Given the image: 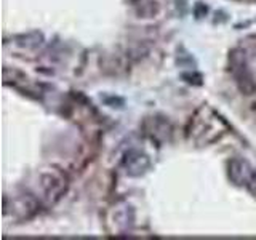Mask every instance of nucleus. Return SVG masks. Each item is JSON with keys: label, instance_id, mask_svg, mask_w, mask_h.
<instances>
[{"label": "nucleus", "instance_id": "423d86ee", "mask_svg": "<svg viewBox=\"0 0 256 240\" xmlns=\"http://www.w3.org/2000/svg\"><path fill=\"white\" fill-rule=\"evenodd\" d=\"M14 42L21 48H26V50H34V48H38L40 45L44 44V34H42V32L32 30V32H28V34L16 36Z\"/></svg>", "mask_w": 256, "mask_h": 240}, {"label": "nucleus", "instance_id": "7ed1b4c3", "mask_svg": "<svg viewBox=\"0 0 256 240\" xmlns=\"http://www.w3.org/2000/svg\"><path fill=\"white\" fill-rule=\"evenodd\" d=\"M122 168L128 176H141L150 168V158L146 152L130 149L122 158Z\"/></svg>", "mask_w": 256, "mask_h": 240}, {"label": "nucleus", "instance_id": "39448f33", "mask_svg": "<svg viewBox=\"0 0 256 240\" xmlns=\"http://www.w3.org/2000/svg\"><path fill=\"white\" fill-rule=\"evenodd\" d=\"M148 126V133L150 134L152 140L157 141H168L172 134V125L168 124V120L162 118V117H152L146 122Z\"/></svg>", "mask_w": 256, "mask_h": 240}, {"label": "nucleus", "instance_id": "20e7f679", "mask_svg": "<svg viewBox=\"0 0 256 240\" xmlns=\"http://www.w3.org/2000/svg\"><path fill=\"white\" fill-rule=\"evenodd\" d=\"M228 174H229V180L234 182L236 186L248 188V184H250L254 174V168L244 158H232L228 165Z\"/></svg>", "mask_w": 256, "mask_h": 240}, {"label": "nucleus", "instance_id": "f03ea898", "mask_svg": "<svg viewBox=\"0 0 256 240\" xmlns=\"http://www.w3.org/2000/svg\"><path fill=\"white\" fill-rule=\"evenodd\" d=\"M38 186L42 189V200L46 205H53L62 197L66 192L68 182L64 174H61L58 170H50L40 174Z\"/></svg>", "mask_w": 256, "mask_h": 240}, {"label": "nucleus", "instance_id": "0eeeda50", "mask_svg": "<svg viewBox=\"0 0 256 240\" xmlns=\"http://www.w3.org/2000/svg\"><path fill=\"white\" fill-rule=\"evenodd\" d=\"M248 190H250L252 194L256 197V170H254V174H253V178H252L250 184H248Z\"/></svg>", "mask_w": 256, "mask_h": 240}, {"label": "nucleus", "instance_id": "f257e3e1", "mask_svg": "<svg viewBox=\"0 0 256 240\" xmlns=\"http://www.w3.org/2000/svg\"><path fill=\"white\" fill-rule=\"evenodd\" d=\"M229 70L232 77H234V82L238 86V90L244 94H253L256 93V80L253 72L250 70L246 58L244 56L242 52L234 50L229 56Z\"/></svg>", "mask_w": 256, "mask_h": 240}]
</instances>
